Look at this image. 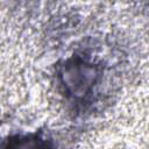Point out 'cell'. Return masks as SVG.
<instances>
[{
	"label": "cell",
	"mask_w": 149,
	"mask_h": 149,
	"mask_svg": "<svg viewBox=\"0 0 149 149\" xmlns=\"http://www.w3.org/2000/svg\"><path fill=\"white\" fill-rule=\"evenodd\" d=\"M58 76L66 99L81 104L86 102L94 93L101 77V69L85 57L73 56L65 61Z\"/></svg>",
	"instance_id": "cell-1"
},
{
	"label": "cell",
	"mask_w": 149,
	"mask_h": 149,
	"mask_svg": "<svg viewBox=\"0 0 149 149\" xmlns=\"http://www.w3.org/2000/svg\"><path fill=\"white\" fill-rule=\"evenodd\" d=\"M2 149H57L54 140L42 133H27L9 136Z\"/></svg>",
	"instance_id": "cell-2"
}]
</instances>
